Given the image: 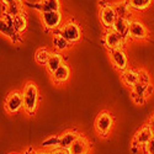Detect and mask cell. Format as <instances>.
<instances>
[{"label":"cell","instance_id":"1","mask_svg":"<svg viewBox=\"0 0 154 154\" xmlns=\"http://www.w3.org/2000/svg\"><path fill=\"white\" fill-rule=\"evenodd\" d=\"M23 95V110L27 115L33 116L38 106V89L33 82H27L22 89Z\"/></svg>","mask_w":154,"mask_h":154},{"label":"cell","instance_id":"2","mask_svg":"<svg viewBox=\"0 0 154 154\" xmlns=\"http://www.w3.org/2000/svg\"><path fill=\"white\" fill-rule=\"evenodd\" d=\"M113 125H115V119L112 116V113L109 111L99 112V115L95 119V122H94L96 133L102 138H106L110 134V132L113 128Z\"/></svg>","mask_w":154,"mask_h":154},{"label":"cell","instance_id":"3","mask_svg":"<svg viewBox=\"0 0 154 154\" xmlns=\"http://www.w3.org/2000/svg\"><path fill=\"white\" fill-rule=\"evenodd\" d=\"M100 11H99V17L105 30H109L113 26L115 21L117 20V15L115 12L113 4L109 0H99Z\"/></svg>","mask_w":154,"mask_h":154},{"label":"cell","instance_id":"4","mask_svg":"<svg viewBox=\"0 0 154 154\" xmlns=\"http://www.w3.org/2000/svg\"><path fill=\"white\" fill-rule=\"evenodd\" d=\"M53 33H60L70 45L79 42L82 40V36H83V31H82L80 26L72 20L64 22L62 25V27L58 31L53 32Z\"/></svg>","mask_w":154,"mask_h":154},{"label":"cell","instance_id":"5","mask_svg":"<svg viewBox=\"0 0 154 154\" xmlns=\"http://www.w3.org/2000/svg\"><path fill=\"white\" fill-rule=\"evenodd\" d=\"M0 31L12 43H20L22 40L21 35L12 26V16L8 14V12L2 14V17H0Z\"/></svg>","mask_w":154,"mask_h":154},{"label":"cell","instance_id":"6","mask_svg":"<svg viewBox=\"0 0 154 154\" xmlns=\"http://www.w3.org/2000/svg\"><path fill=\"white\" fill-rule=\"evenodd\" d=\"M154 85L152 83H138L131 89V96L134 104L144 105L147 99L153 94Z\"/></svg>","mask_w":154,"mask_h":154},{"label":"cell","instance_id":"7","mask_svg":"<svg viewBox=\"0 0 154 154\" xmlns=\"http://www.w3.org/2000/svg\"><path fill=\"white\" fill-rule=\"evenodd\" d=\"M41 21L43 27L47 31L56 32L58 31L63 25V16L60 11H48V12H41Z\"/></svg>","mask_w":154,"mask_h":154},{"label":"cell","instance_id":"8","mask_svg":"<svg viewBox=\"0 0 154 154\" xmlns=\"http://www.w3.org/2000/svg\"><path fill=\"white\" fill-rule=\"evenodd\" d=\"M126 41H127V38L122 37L121 35H119L117 32H115L111 29L105 30V33L102 36V43H104V46L106 47L109 52L110 51H115V49H123Z\"/></svg>","mask_w":154,"mask_h":154},{"label":"cell","instance_id":"9","mask_svg":"<svg viewBox=\"0 0 154 154\" xmlns=\"http://www.w3.org/2000/svg\"><path fill=\"white\" fill-rule=\"evenodd\" d=\"M150 138H153L152 132H150V130L148 128V126L144 125L143 127H140L139 130L134 133L132 144H131V150L134 154H137L138 152H140V150L143 149V147L149 142Z\"/></svg>","mask_w":154,"mask_h":154},{"label":"cell","instance_id":"10","mask_svg":"<svg viewBox=\"0 0 154 154\" xmlns=\"http://www.w3.org/2000/svg\"><path fill=\"white\" fill-rule=\"evenodd\" d=\"M4 107H5L6 112H9L11 115H15L21 109H23V95H22V91H17V90L11 91L5 99Z\"/></svg>","mask_w":154,"mask_h":154},{"label":"cell","instance_id":"11","mask_svg":"<svg viewBox=\"0 0 154 154\" xmlns=\"http://www.w3.org/2000/svg\"><path fill=\"white\" fill-rule=\"evenodd\" d=\"M149 37L148 29L142 21L138 20H131L130 26V33H128V40L132 41H146Z\"/></svg>","mask_w":154,"mask_h":154},{"label":"cell","instance_id":"12","mask_svg":"<svg viewBox=\"0 0 154 154\" xmlns=\"http://www.w3.org/2000/svg\"><path fill=\"white\" fill-rule=\"evenodd\" d=\"M109 57L111 60V64L117 72L122 73L126 69H128V58L125 52V49H115L109 52Z\"/></svg>","mask_w":154,"mask_h":154},{"label":"cell","instance_id":"13","mask_svg":"<svg viewBox=\"0 0 154 154\" xmlns=\"http://www.w3.org/2000/svg\"><path fill=\"white\" fill-rule=\"evenodd\" d=\"M91 142L89 140L84 134H82L75 142L72 144V147L68 149L70 154H89L91 150Z\"/></svg>","mask_w":154,"mask_h":154},{"label":"cell","instance_id":"14","mask_svg":"<svg viewBox=\"0 0 154 154\" xmlns=\"http://www.w3.org/2000/svg\"><path fill=\"white\" fill-rule=\"evenodd\" d=\"M2 14L8 12V14L15 16V15H21L23 14V3L22 0H2Z\"/></svg>","mask_w":154,"mask_h":154},{"label":"cell","instance_id":"15","mask_svg":"<svg viewBox=\"0 0 154 154\" xmlns=\"http://www.w3.org/2000/svg\"><path fill=\"white\" fill-rule=\"evenodd\" d=\"M31 8L37 10L40 14L48 11H60V0H40Z\"/></svg>","mask_w":154,"mask_h":154},{"label":"cell","instance_id":"16","mask_svg":"<svg viewBox=\"0 0 154 154\" xmlns=\"http://www.w3.org/2000/svg\"><path fill=\"white\" fill-rule=\"evenodd\" d=\"M82 136V133H79L76 130H68L64 133L59 134V147L60 148H66L69 149L72 147V144L75 142L76 139Z\"/></svg>","mask_w":154,"mask_h":154},{"label":"cell","instance_id":"17","mask_svg":"<svg viewBox=\"0 0 154 154\" xmlns=\"http://www.w3.org/2000/svg\"><path fill=\"white\" fill-rule=\"evenodd\" d=\"M69 75H70V68L67 63H63L62 66L51 75L52 76V82L57 85H62L64 84L68 79H69Z\"/></svg>","mask_w":154,"mask_h":154},{"label":"cell","instance_id":"18","mask_svg":"<svg viewBox=\"0 0 154 154\" xmlns=\"http://www.w3.org/2000/svg\"><path fill=\"white\" fill-rule=\"evenodd\" d=\"M130 26H131V19H125V17H117V20L115 21L113 26L111 30L115 32H117L122 37L128 40V33H130Z\"/></svg>","mask_w":154,"mask_h":154},{"label":"cell","instance_id":"19","mask_svg":"<svg viewBox=\"0 0 154 154\" xmlns=\"http://www.w3.org/2000/svg\"><path fill=\"white\" fill-rule=\"evenodd\" d=\"M121 79H122L123 84H125L127 88L132 89L136 84L139 83V76H138L137 69H133V68L126 69L125 72L121 73Z\"/></svg>","mask_w":154,"mask_h":154},{"label":"cell","instance_id":"20","mask_svg":"<svg viewBox=\"0 0 154 154\" xmlns=\"http://www.w3.org/2000/svg\"><path fill=\"white\" fill-rule=\"evenodd\" d=\"M112 4H113V9H115V12H116L117 17L131 19L132 9H131V6H130V4H128L127 0H119V2H115Z\"/></svg>","mask_w":154,"mask_h":154},{"label":"cell","instance_id":"21","mask_svg":"<svg viewBox=\"0 0 154 154\" xmlns=\"http://www.w3.org/2000/svg\"><path fill=\"white\" fill-rule=\"evenodd\" d=\"M64 63V59H63V56H62V53H59V52H52L51 53V56H49V59H48V62H47V64H46V70L52 75L62 64Z\"/></svg>","mask_w":154,"mask_h":154},{"label":"cell","instance_id":"22","mask_svg":"<svg viewBox=\"0 0 154 154\" xmlns=\"http://www.w3.org/2000/svg\"><path fill=\"white\" fill-rule=\"evenodd\" d=\"M52 46L53 48L59 53H63L70 47V43L64 38L60 33H53V37H52Z\"/></svg>","mask_w":154,"mask_h":154},{"label":"cell","instance_id":"23","mask_svg":"<svg viewBox=\"0 0 154 154\" xmlns=\"http://www.w3.org/2000/svg\"><path fill=\"white\" fill-rule=\"evenodd\" d=\"M12 26H14V29L20 35H22L25 31H26V29H27V19H26V16H25V14L12 16Z\"/></svg>","mask_w":154,"mask_h":154},{"label":"cell","instance_id":"24","mask_svg":"<svg viewBox=\"0 0 154 154\" xmlns=\"http://www.w3.org/2000/svg\"><path fill=\"white\" fill-rule=\"evenodd\" d=\"M128 4H130L132 11H144L147 10L152 4H153V0H127Z\"/></svg>","mask_w":154,"mask_h":154},{"label":"cell","instance_id":"25","mask_svg":"<svg viewBox=\"0 0 154 154\" xmlns=\"http://www.w3.org/2000/svg\"><path fill=\"white\" fill-rule=\"evenodd\" d=\"M52 52H49L48 48L46 47H41V48H38L36 51V53H35V60L40 64V66H45L46 67V64L49 59V56Z\"/></svg>","mask_w":154,"mask_h":154},{"label":"cell","instance_id":"26","mask_svg":"<svg viewBox=\"0 0 154 154\" xmlns=\"http://www.w3.org/2000/svg\"><path fill=\"white\" fill-rule=\"evenodd\" d=\"M41 148L47 149L49 152L56 149V148H59V136H52V137L46 138L41 143Z\"/></svg>","mask_w":154,"mask_h":154},{"label":"cell","instance_id":"27","mask_svg":"<svg viewBox=\"0 0 154 154\" xmlns=\"http://www.w3.org/2000/svg\"><path fill=\"white\" fill-rule=\"evenodd\" d=\"M138 76H139V83H152L150 75L146 69H137Z\"/></svg>","mask_w":154,"mask_h":154},{"label":"cell","instance_id":"28","mask_svg":"<svg viewBox=\"0 0 154 154\" xmlns=\"http://www.w3.org/2000/svg\"><path fill=\"white\" fill-rule=\"evenodd\" d=\"M142 152H143V154H154V137L150 138L149 142L143 147Z\"/></svg>","mask_w":154,"mask_h":154},{"label":"cell","instance_id":"29","mask_svg":"<svg viewBox=\"0 0 154 154\" xmlns=\"http://www.w3.org/2000/svg\"><path fill=\"white\" fill-rule=\"evenodd\" d=\"M25 154H51V152L49 150H47V149H38V150H36V149H32V148H30L26 153Z\"/></svg>","mask_w":154,"mask_h":154},{"label":"cell","instance_id":"30","mask_svg":"<svg viewBox=\"0 0 154 154\" xmlns=\"http://www.w3.org/2000/svg\"><path fill=\"white\" fill-rule=\"evenodd\" d=\"M51 154H70L69 153V150L68 149H66V148H56V149H53V150H51Z\"/></svg>","mask_w":154,"mask_h":154},{"label":"cell","instance_id":"31","mask_svg":"<svg viewBox=\"0 0 154 154\" xmlns=\"http://www.w3.org/2000/svg\"><path fill=\"white\" fill-rule=\"evenodd\" d=\"M147 126H148V128H149L150 132H152V136L154 137V115H153V116H152V117L148 120Z\"/></svg>","mask_w":154,"mask_h":154},{"label":"cell","instance_id":"32","mask_svg":"<svg viewBox=\"0 0 154 154\" xmlns=\"http://www.w3.org/2000/svg\"><path fill=\"white\" fill-rule=\"evenodd\" d=\"M9 154H20V153H9Z\"/></svg>","mask_w":154,"mask_h":154}]
</instances>
